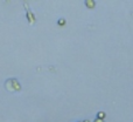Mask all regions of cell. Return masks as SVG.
<instances>
[{"label":"cell","instance_id":"obj_5","mask_svg":"<svg viewBox=\"0 0 133 122\" xmlns=\"http://www.w3.org/2000/svg\"><path fill=\"white\" fill-rule=\"evenodd\" d=\"M93 122H104V121H103V120H100V119H96V120H95Z\"/></svg>","mask_w":133,"mask_h":122},{"label":"cell","instance_id":"obj_3","mask_svg":"<svg viewBox=\"0 0 133 122\" xmlns=\"http://www.w3.org/2000/svg\"><path fill=\"white\" fill-rule=\"evenodd\" d=\"M104 118H105V113H104V112H98V113H97V119L103 120Z\"/></svg>","mask_w":133,"mask_h":122},{"label":"cell","instance_id":"obj_1","mask_svg":"<svg viewBox=\"0 0 133 122\" xmlns=\"http://www.w3.org/2000/svg\"><path fill=\"white\" fill-rule=\"evenodd\" d=\"M5 88H6V91L11 92V93H13V92H19L21 91V85H20V82L17 80V79H7L4 83Z\"/></svg>","mask_w":133,"mask_h":122},{"label":"cell","instance_id":"obj_6","mask_svg":"<svg viewBox=\"0 0 133 122\" xmlns=\"http://www.w3.org/2000/svg\"><path fill=\"white\" fill-rule=\"evenodd\" d=\"M83 122H90V121H89V120H84V121H83Z\"/></svg>","mask_w":133,"mask_h":122},{"label":"cell","instance_id":"obj_2","mask_svg":"<svg viewBox=\"0 0 133 122\" xmlns=\"http://www.w3.org/2000/svg\"><path fill=\"white\" fill-rule=\"evenodd\" d=\"M85 5H86V7L93 8V7H95V5H96V2H95V1H85Z\"/></svg>","mask_w":133,"mask_h":122},{"label":"cell","instance_id":"obj_4","mask_svg":"<svg viewBox=\"0 0 133 122\" xmlns=\"http://www.w3.org/2000/svg\"><path fill=\"white\" fill-rule=\"evenodd\" d=\"M57 24H58V26H64V25H66V19H63V18L58 19Z\"/></svg>","mask_w":133,"mask_h":122}]
</instances>
